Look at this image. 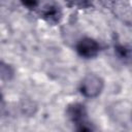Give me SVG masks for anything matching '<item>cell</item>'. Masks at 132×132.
<instances>
[{
    "label": "cell",
    "mask_w": 132,
    "mask_h": 132,
    "mask_svg": "<svg viewBox=\"0 0 132 132\" xmlns=\"http://www.w3.org/2000/svg\"><path fill=\"white\" fill-rule=\"evenodd\" d=\"M67 117L69 120L75 124L76 130L78 131H92L94 128L87 118V109L86 106L81 103H72L68 105L66 110Z\"/></svg>",
    "instance_id": "obj_1"
},
{
    "label": "cell",
    "mask_w": 132,
    "mask_h": 132,
    "mask_svg": "<svg viewBox=\"0 0 132 132\" xmlns=\"http://www.w3.org/2000/svg\"><path fill=\"white\" fill-rule=\"evenodd\" d=\"M104 88V80L97 74H88L86 75L80 85L79 91L87 98H95L101 94Z\"/></svg>",
    "instance_id": "obj_2"
},
{
    "label": "cell",
    "mask_w": 132,
    "mask_h": 132,
    "mask_svg": "<svg viewBox=\"0 0 132 132\" xmlns=\"http://www.w3.org/2000/svg\"><path fill=\"white\" fill-rule=\"evenodd\" d=\"M76 53L85 59H92L96 57L100 52L99 43L90 37H84L79 39L75 45Z\"/></svg>",
    "instance_id": "obj_3"
},
{
    "label": "cell",
    "mask_w": 132,
    "mask_h": 132,
    "mask_svg": "<svg viewBox=\"0 0 132 132\" xmlns=\"http://www.w3.org/2000/svg\"><path fill=\"white\" fill-rule=\"evenodd\" d=\"M40 16L50 25H57L62 19V10L56 2H47L40 10Z\"/></svg>",
    "instance_id": "obj_4"
},
{
    "label": "cell",
    "mask_w": 132,
    "mask_h": 132,
    "mask_svg": "<svg viewBox=\"0 0 132 132\" xmlns=\"http://www.w3.org/2000/svg\"><path fill=\"white\" fill-rule=\"evenodd\" d=\"M12 76H13L12 68L3 62H0V78L7 80V79H10Z\"/></svg>",
    "instance_id": "obj_5"
},
{
    "label": "cell",
    "mask_w": 132,
    "mask_h": 132,
    "mask_svg": "<svg viewBox=\"0 0 132 132\" xmlns=\"http://www.w3.org/2000/svg\"><path fill=\"white\" fill-rule=\"evenodd\" d=\"M65 3L70 7L75 8H87L91 4V0H64Z\"/></svg>",
    "instance_id": "obj_6"
},
{
    "label": "cell",
    "mask_w": 132,
    "mask_h": 132,
    "mask_svg": "<svg viewBox=\"0 0 132 132\" xmlns=\"http://www.w3.org/2000/svg\"><path fill=\"white\" fill-rule=\"evenodd\" d=\"M114 50L121 59H123V60H129L130 59V48L129 47L122 45V44H119V45L114 46Z\"/></svg>",
    "instance_id": "obj_7"
},
{
    "label": "cell",
    "mask_w": 132,
    "mask_h": 132,
    "mask_svg": "<svg viewBox=\"0 0 132 132\" xmlns=\"http://www.w3.org/2000/svg\"><path fill=\"white\" fill-rule=\"evenodd\" d=\"M21 3L28 9H34L38 6L39 0H20Z\"/></svg>",
    "instance_id": "obj_8"
},
{
    "label": "cell",
    "mask_w": 132,
    "mask_h": 132,
    "mask_svg": "<svg viewBox=\"0 0 132 132\" xmlns=\"http://www.w3.org/2000/svg\"><path fill=\"white\" fill-rule=\"evenodd\" d=\"M0 99H2V96H1V94H0Z\"/></svg>",
    "instance_id": "obj_9"
}]
</instances>
